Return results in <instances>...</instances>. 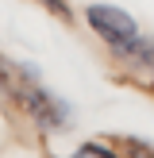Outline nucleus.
<instances>
[{
    "instance_id": "f257e3e1",
    "label": "nucleus",
    "mask_w": 154,
    "mask_h": 158,
    "mask_svg": "<svg viewBox=\"0 0 154 158\" xmlns=\"http://www.w3.org/2000/svg\"><path fill=\"white\" fill-rule=\"evenodd\" d=\"M0 85H4V93H8V97H12L43 131H62V127H69V116H73L69 104H66L62 97H54V93L38 81V73H35L31 66L0 58Z\"/></svg>"
},
{
    "instance_id": "f03ea898",
    "label": "nucleus",
    "mask_w": 154,
    "mask_h": 158,
    "mask_svg": "<svg viewBox=\"0 0 154 158\" xmlns=\"http://www.w3.org/2000/svg\"><path fill=\"white\" fill-rule=\"evenodd\" d=\"M85 23H89L108 46H123V43H131V39L139 35V23L131 19L123 8H116V4H89L85 8Z\"/></svg>"
},
{
    "instance_id": "7ed1b4c3",
    "label": "nucleus",
    "mask_w": 154,
    "mask_h": 158,
    "mask_svg": "<svg viewBox=\"0 0 154 158\" xmlns=\"http://www.w3.org/2000/svg\"><path fill=\"white\" fill-rule=\"evenodd\" d=\"M112 54H116L120 62H127L131 69L154 73V39H146V35H135L131 43H123V46H112Z\"/></svg>"
},
{
    "instance_id": "20e7f679",
    "label": "nucleus",
    "mask_w": 154,
    "mask_h": 158,
    "mask_svg": "<svg viewBox=\"0 0 154 158\" xmlns=\"http://www.w3.org/2000/svg\"><path fill=\"white\" fill-rule=\"evenodd\" d=\"M81 154H112V147H104V143H81Z\"/></svg>"
},
{
    "instance_id": "39448f33",
    "label": "nucleus",
    "mask_w": 154,
    "mask_h": 158,
    "mask_svg": "<svg viewBox=\"0 0 154 158\" xmlns=\"http://www.w3.org/2000/svg\"><path fill=\"white\" fill-rule=\"evenodd\" d=\"M43 4H46V8H50V12H58V15H62V19H66V15H69V8H66V4H62V0H43Z\"/></svg>"
},
{
    "instance_id": "423d86ee",
    "label": "nucleus",
    "mask_w": 154,
    "mask_h": 158,
    "mask_svg": "<svg viewBox=\"0 0 154 158\" xmlns=\"http://www.w3.org/2000/svg\"><path fill=\"white\" fill-rule=\"evenodd\" d=\"M150 85H154V81H150Z\"/></svg>"
}]
</instances>
